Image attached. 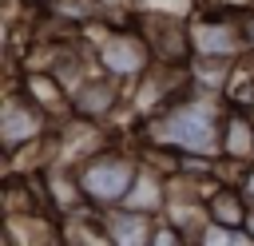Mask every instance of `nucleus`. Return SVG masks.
<instances>
[{
	"instance_id": "nucleus-1",
	"label": "nucleus",
	"mask_w": 254,
	"mask_h": 246,
	"mask_svg": "<svg viewBox=\"0 0 254 246\" xmlns=\"http://www.w3.org/2000/svg\"><path fill=\"white\" fill-rule=\"evenodd\" d=\"M218 95L214 91H190L187 95H175L167 107L155 111L151 119V131L163 147H175V151H194V155H222V107L214 103Z\"/></svg>"
},
{
	"instance_id": "nucleus-2",
	"label": "nucleus",
	"mask_w": 254,
	"mask_h": 246,
	"mask_svg": "<svg viewBox=\"0 0 254 246\" xmlns=\"http://www.w3.org/2000/svg\"><path fill=\"white\" fill-rule=\"evenodd\" d=\"M135 175H139V163L131 155H119V151H95L91 159H83L75 167L79 190H83L87 206H95V210L123 206L127 194H131Z\"/></svg>"
},
{
	"instance_id": "nucleus-3",
	"label": "nucleus",
	"mask_w": 254,
	"mask_h": 246,
	"mask_svg": "<svg viewBox=\"0 0 254 246\" xmlns=\"http://www.w3.org/2000/svg\"><path fill=\"white\" fill-rule=\"evenodd\" d=\"M151 52H155L151 40H143L139 32H111L99 44V63L115 79H123V75H147Z\"/></svg>"
},
{
	"instance_id": "nucleus-4",
	"label": "nucleus",
	"mask_w": 254,
	"mask_h": 246,
	"mask_svg": "<svg viewBox=\"0 0 254 246\" xmlns=\"http://www.w3.org/2000/svg\"><path fill=\"white\" fill-rule=\"evenodd\" d=\"M44 107L36 99H24V95H8L4 99V115H0V131H4V151L12 155L20 143H32L40 131H44Z\"/></svg>"
},
{
	"instance_id": "nucleus-5",
	"label": "nucleus",
	"mask_w": 254,
	"mask_h": 246,
	"mask_svg": "<svg viewBox=\"0 0 254 246\" xmlns=\"http://www.w3.org/2000/svg\"><path fill=\"white\" fill-rule=\"evenodd\" d=\"M246 48L242 24L234 20H206L190 24V56H238Z\"/></svg>"
},
{
	"instance_id": "nucleus-6",
	"label": "nucleus",
	"mask_w": 254,
	"mask_h": 246,
	"mask_svg": "<svg viewBox=\"0 0 254 246\" xmlns=\"http://www.w3.org/2000/svg\"><path fill=\"white\" fill-rule=\"evenodd\" d=\"M103 222H107L111 242H151V234H155V214L151 210H135L127 202L103 210Z\"/></svg>"
},
{
	"instance_id": "nucleus-7",
	"label": "nucleus",
	"mask_w": 254,
	"mask_h": 246,
	"mask_svg": "<svg viewBox=\"0 0 254 246\" xmlns=\"http://www.w3.org/2000/svg\"><path fill=\"white\" fill-rule=\"evenodd\" d=\"M206 210H210V222H222V226H246L250 198H246L242 190H210V194H206Z\"/></svg>"
},
{
	"instance_id": "nucleus-8",
	"label": "nucleus",
	"mask_w": 254,
	"mask_h": 246,
	"mask_svg": "<svg viewBox=\"0 0 254 246\" xmlns=\"http://www.w3.org/2000/svg\"><path fill=\"white\" fill-rule=\"evenodd\" d=\"M242 194L254 202V163H246V175H242Z\"/></svg>"
},
{
	"instance_id": "nucleus-9",
	"label": "nucleus",
	"mask_w": 254,
	"mask_h": 246,
	"mask_svg": "<svg viewBox=\"0 0 254 246\" xmlns=\"http://www.w3.org/2000/svg\"><path fill=\"white\" fill-rule=\"evenodd\" d=\"M246 230H250V238H254V202H250V214H246Z\"/></svg>"
}]
</instances>
